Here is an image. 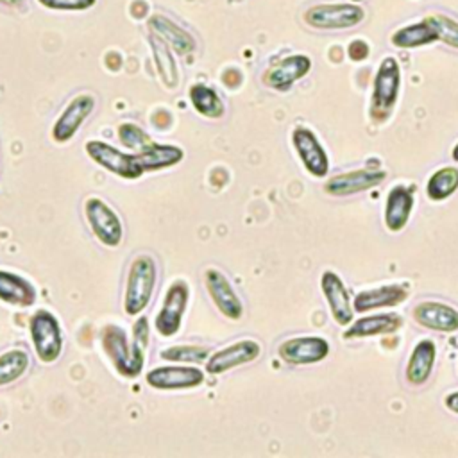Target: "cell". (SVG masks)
I'll use <instances>...</instances> for the list:
<instances>
[{
    "label": "cell",
    "instance_id": "obj_1",
    "mask_svg": "<svg viewBox=\"0 0 458 458\" xmlns=\"http://www.w3.org/2000/svg\"><path fill=\"white\" fill-rule=\"evenodd\" d=\"M132 329V340H129L125 331L114 324H107L100 333L104 352L113 361L118 374L125 377H136L143 370L145 351L148 344L147 317H140Z\"/></svg>",
    "mask_w": 458,
    "mask_h": 458
},
{
    "label": "cell",
    "instance_id": "obj_2",
    "mask_svg": "<svg viewBox=\"0 0 458 458\" xmlns=\"http://www.w3.org/2000/svg\"><path fill=\"white\" fill-rule=\"evenodd\" d=\"M157 281V267L152 256L140 254L132 259L123 292V311L131 317L143 313L152 299Z\"/></svg>",
    "mask_w": 458,
    "mask_h": 458
},
{
    "label": "cell",
    "instance_id": "obj_3",
    "mask_svg": "<svg viewBox=\"0 0 458 458\" xmlns=\"http://www.w3.org/2000/svg\"><path fill=\"white\" fill-rule=\"evenodd\" d=\"M32 347L43 363H54L63 352L61 324L48 310H38L29 322Z\"/></svg>",
    "mask_w": 458,
    "mask_h": 458
},
{
    "label": "cell",
    "instance_id": "obj_4",
    "mask_svg": "<svg viewBox=\"0 0 458 458\" xmlns=\"http://www.w3.org/2000/svg\"><path fill=\"white\" fill-rule=\"evenodd\" d=\"M401 89V68L394 57H385L376 72L372 84L370 116L377 122L388 118Z\"/></svg>",
    "mask_w": 458,
    "mask_h": 458
},
{
    "label": "cell",
    "instance_id": "obj_5",
    "mask_svg": "<svg viewBox=\"0 0 458 458\" xmlns=\"http://www.w3.org/2000/svg\"><path fill=\"white\" fill-rule=\"evenodd\" d=\"M84 215L86 220L97 236V240L106 247H118L123 236L122 220L116 211L106 204L98 197H89L84 202Z\"/></svg>",
    "mask_w": 458,
    "mask_h": 458
},
{
    "label": "cell",
    "instance_id": "obj_6",
    "mask_svg": "<svg viewBox=\"0 0 458 458\" xmlns=\"http://www.w3.org/2000/svg\"><path fill=\"white\" fill-rule=\"evenodd\" d=\"M188 297H190V288L186 281L177 279L168 286L163 304L154 318V329L161 336L170 338L179 333L182 324V315L188 306Z\"/></svg>",
    "mask_w": 458,
    "mask_h": 458
},
{
    "label": "cell",
    "instance_id": "obj_7",
    "mask_svg": "<svg viewBox=\"0 0 458 458\" xmlns=\"http://www.w3.org/2000/svg\"><path fill=\"white\" fill-rule=\"evenodd\" d=\"M302 18L313 29H349L363 21L365 11L358 4H317Z\"/></svg>",
    "mask_w": 458,
    "mask_h": 458
},
{
    "label": "cell",
    "instance_id": "obj_8",
    "mask_svg": "<svg viewBox=\"0 0 458 458\" xmlns=\"http://www.w3.org/2000/svg\"><path fill=\"white\" fill-rule=\"evenodd\" d=\"M86 154L98 163L102 168L122 179H138L143 175V168L140 165L138 154H127L120 148L104 143L100 140H91L86 143Z\"/></svg>",
    "mask_w": 458,
    "mask_h": 458
},
{
    "label": "cell",
    "instance_id": "obj_9",
    "mask_svg": "<svg viewBox=\"0 0 458 458\" xmlns=\"http://www.w3.org/2000/svg\"><path fill=\"white\" fill-rule=\"evenodd\" d=\"M145 381L156 390H186L204 383V372L188 365H165L147 372Z\"/></svg>",
    "mask_w": 458,
    "mask_h": 458
},
{
    "label": "cell",
    "instance_id": "obj_10",
    "mask_svg": "<svg viewBox=\"0 0 458 458\" xmlns=\"http://www.w3.org/2000/svg\"><path fill=\"white\" fill-rule=\"evenodd\" d=\"M261 352V347L256 340H238L233 342L211 356H208L206 361V372L218 376L222 372H227L231 369H236L240 365L254 361Z\"/></svg>",
    "mask_w": 458,
    "mask_h": 458
},
{
    "label": "cell",
    "instance_id": "obj_11",
    "mask_svg": "<svg viewBox=\"0 0 458 458\" xmlns=\"http://www.w3.org/2000/svg\"><path fill=\"white\" fill-rule=\"evenodd\" d=\"M95 109V98L88 93L73 97L68 106L61 111L57 116L54 127H52V138L55 143H66L70 141L79 127L84 123V120L91 114Z\"/></svg>",
    "mask_w": 458,
    "mask_h": 458
},
{
    "label": "cell",
    "instance_id": "obj_12",
    "mask_svg": "<svg viewBox=\"0 0 458 458\" xmlns=\"http://www.w3.org/2000/svg\"><path fill=\"white\" fill-rule=\"evenodd\" d=\"M204 279H206V288L209 292V297L218 308V311L229 320H240L243 315V304L238 293L234 292L233 284L225 277V274H222L216 268H208Z\"/></svg>",
    "mask_w": 458,
    "mask_h": 458
},
{
    "label": "cell",
    "instance_id": "obj_13",
    "mask_svg": "<svg viewBox=\"0 0 458 458\" xmlns=\"http://www.w3.org/2000/svg\"><path fill=\"white\" fill-rule=\"evenodd\" d=\"M277 354L290 365H310L322 361L329 354V344L320 336H297L284 340Z\"/></svg>",
    "mask_w": 458,
    "mask_h": 458
},
{
    "label": "cell",
    "instance_id": "obj_14",
    "mask_svg": "<svg viewBox=\"0 0 458 458\" xmlns=\"http://www.w3.org/2000/svg\"><path fill=\"white\" fill-rule=\"evenodd\" d=\"M292 143L297 150V156L301 157L304 168L315 175V177H324L329 170V159L320 145L318 138L310 131L308 127H295L292 132Z\"/></svg>",
    "mask_w": 458,
    "mask_h": 458
},
{
    "label": "cell",
    "instance_id": "obj_15",
    "mask_svg": "<svg viewBox=\"0 0 458 458\" xmlns=\"http://www.w3.org/2000/svg\"><path fill=\"white\" fill-rule=\"evenodd\" d=\"M311 68V59L304 54H293L288 57H283L274 66L267 70L263 75V82L277 91H286L292 88V84L299 79H302Z\"/></svg>",
    "mask_w": 458,
    "mask_h": 458
},
{
    "label": "cell",
    "instance_id": "obj_16",
    "mask_svg": "<svg viewBox=\"0 0 458 458\" xmlns=\"http://www.w3.org/2000/svg\"><path fill=\"white\" fill-rule=\"evenodd\" d=\"M385 179H386V172H383V170H367V168L351 170V172L331 177L326 182L324 190H326V193L336 195V197L352 195L358 191L370 190V188L381 184Z\"/></svg>",
    "mask_w": 458,
    "mask_h": 458
},
{
    "label": "cell",
    "instance_id": "obj_17",
    "mask_svg": "<svg viewBox=\"0 0 458 458\" xmlns=\"http://www.w3.org/2000/svg\"><path fill=\"white\" fill-rule=\"evenodd\" d=\"M320 288L331 310V315L338 326H347L352 320V308L347 288L340 276L333 270H326L320 277Z\"/></svg>",
    "mask_w": 458,
    "mask_h": 458
},
{
    "label": "cell",
    "instance_id": "obj_18",
    "mask_svg": "<svg viewBox=\"0 0 458 458\" xmlns=\"http://www.w3.org/2000/svg\"><path fill=\"white\" fill-rule=\"evenodd\" d=\"M413 318L422 327L444 333L458 331V310L437 301H424L413 308Z\"/></svg>",
    "mask_w": 458,
    "mask_h": 458
},
{
    "label": "cell",
    "instance_id": "obj_19",
    "mask_svg": "<svg viewBox=\"0 0 458 458\" xmlns=\"http://www.w3.org/2000/svg\"><path fill=\"white\" fill-rule=\"evenodd\" d=\"M36 297L38 292L29 279L9 270H0V301L18 308H29L36 302Z\"/></svg>",
    "mask_w": 458,
    "mask_h": 458
},
{
    "label": "cell",
    "instance_id": "obj_20",
    "mask_svg": "<svg viewBox=\"0 0 458 458\" xmlns=\"http://www.w3.org/2000/svg\"><path fill=\"white\" fill-rule=\"evenodd\" d=\"M148 27L154 34H157L161 39H165L168 43V47L181 55H186L190 52L195 50V39L193 36L184 30L182 27H179L175 21H172L170 18L163 16V14H154L148 20Z\"/></svg>",
    "mask_w": 458,
    "mask_h": 458
},
{
    "label": "cell",
    "instance_id": "obj_21",
    "mask_svg": "<svg viewBox=\"0 0 458 458\" xmlns=\"http://www.w3.org/2000/svg\"><path fill=\"white\" fill-rule=\"evenodd\" d=\"M413 208V191L406 186H394L388 191L386 204H385V224L392 233L401 231L411 213Z\"/></svg>",
    "mask_w": 458,
    "mask_h": 458
},
{
    "label": "cell",
    "instance_id": "obj_22",
    "mask_svg": "<svg viewBox=\"0 0 458 458\" xmlns=\"http://www.w3.org/2000/svg\"><path fill=\"white\" fill-rule=\"evenodd\" d=\"M435 356H437V347L433 344V340L424 338L420 340L406 363V381L413 386L424 385L433 370V363H435Z\"/></svg>",
    "mask_w": 458,
    "mask_h": 458
},
{
    "label": "cell",
    "instance_id": "obj_23",
    "mask_svg": "<svg viewBox=\"0 0 458 458\" xmlns=\"http://www.w3.org/2000/svg\"><path fill=\"white\" fill-rule=\"evenodd\" d=\"M408 292L404 286L399 284H388V286H377L370 290H363L356 293L354 297V310L363 313L369 310L376 308H385V306H395L406 299Z\"/></svg>",
    "mask_w": 458,
    "mask_h": 458
},
{
    "label": "cell",
    "instance_id": "obj_24",
    "mask_svg": "<svg viewBox=\"0 0 458 458\" xmlns=\"http://www.w3.org/2000/svg\"><path fill=\"white\" fill-rule=\"evenodd\" d=\"M403 326V318L397 313H379L358 318L345 333V338H363L374 335L394 333Z\"/></svg>",
    "mask_w": 458,
    "mask_h": 458
},
{
    "label": "cell",
    "instance_id": "obj_25",
    "mask_svg": "<svg viewBox=\"0 0 458 458\" xmlns=\"http://www.w3.org/2000/svg\"><path fill=\"white\" fill-rule=\"evenodd\" d=\"M182 156H184L182 148L175 145H159L154 141L148 147H145L141 152H138V159L143 172H156L161 168L174 166L182 161Z\"/></svg>",
    "mask_w": 458,
    "mask_h": 458
},
{
    "label": "cell",
    "instance_id": "obj_26",
    "mask_svg": "<svg viewBox=\"0 0 458 458\" xmlns=\"http://www.w3.org/2000/svg\"><path fill=\"white\" fill-rule=\"evenodd\" d=\"M150 48H152L154 63L163 84L166 88H175L179 82V72H177V63L172 54V48L165 39H161L154 32H150Z\"/></svg>",
    "mask_w": 458,
    "mask_h": 458
},
{
    "label": "cell",
    "instance_id": "obj_27",
    "mask_svg": "<svg viewBox=\"0 0 458 458\" xmlns=\"http://www.w3.org/2000/svg\"><path fill=\"white\" fill-rule=\"evenodd\" d=\"M437 32L435 29L428 23V20L424 18L422 21H417V23H410V25H404L401 29H397L390 41L394 47H399V48H415V47H424V45H429L433 41H437Z\"/></svg>",
    "mask_w": 458,
    "mask_h": 458
},
{
    "label": "cell",
    "instance_id": "obj_28",
    "mask_svg": "<svg viewBox=\"0 0 458 458\" xmlns=\"http://www.w3.org/2000/svg\"><path fill=\"white\" fill-rule=\"evenodd\" d=\"M188 97L199 114L208 118H220L224 114V104L213 88L206 84H193L188 89Z\"/></svg>",
    "mask_w": 458,
    "mask_h": 458
},
{
    "label": "cell",
    "instance_id": "obj_29",
    "mask_svg": "<svg viewBox=\"0 0 458 458\" xmlns=\"http://www.w3.org/2000/svg\"><path fill=\"white\" fill-rule=\"evenodd\" d=\"M30 367V358L25 349H9L0 354V386L18 381Z\"/></svg>",
    "mask_w": 458,
    "mask_h": 458
},
{
    "label": "cell",
    "instance_id": "obj_30",
    "mask_svg": "<svg viewBox=\"0 0 458 458\" xmlns=\"http://www.w3.org/2000/svg\"><path fill=\"white\" fill-rule=\"evenodd\" d=\"M458 190V168L444 166L437 170L426 184V195L431 200H444Z\"/></svg>",
    "mask_w": 458,
    "mask_h": 458
},
{
    "label": "cell",
    "instance_id": "obj_31",
    "mask_svg": "<svg viewBox=\"0 0 458 458\" xmlns=\"http://www.w3.org/2000/svg\"><path fill=\"white\" fill-rule=\"evenodd\" d=\"M208 356H209V349L206 345H193V344L172 345L161 351L163 360L177 361V363H200Z\"/></svg>",
    "mask_w": 458,
    "mask_h": 458
},
{
    "label": "cell",
    "instance_id": "obj_32",
    "mask_svg": "<svg viewBox=\"0 0 458 458\" xmlns=\"http://www.w3.org/2000/svg\"><path fill=\"white\" fill-rule=\"evenodd\" d=\"M426 20L435 29L437 38L440 41H444L445 45H449L453 48H458V21L456 20H453L445 14H440V13L429 14V16H426Z\"/></svg>",
    "mask_w": 458,
    "mask_h": 458
},
{
    "label": "cell",
    "instance_id": "obj_33",
    "mask_svg": "<svg viewBox=\"0 0 458 458\" xmlns=\"http://www.w3.org/2000/svg\"><path fill=\"white\" fill-rule=\"evenodd\" d=\"M118 138H120V141H122L123 147L134 150L136 154L141 152L145 147H148V145L152 143V140L148 138V134H147L140 125L131 123V122L122 123V125L118 127Z\"/></svg>",
    "mask_w": 458,
    "mask_h": 458
},
{
    "label": "cell",
    "instance_id": "obj_34",
    "mask_svg": "<svg viewBox=\"0 0 458 458\" xmlns=\"http://www.w3.org/2000/svg\"><path fill=\"white\" fill-rule=\"evenodd\" d=\"M38 2L55 11H86L97 4V0H38Z\"/></svg>",
    "mask_w": 458,
    "mask_h": 458
},
{
    "label": "cell",
    "instance_id": "obj_35",
    "mask_svg": "<svg viewBox=\"0 0 458 458\" xmlns=\"http://www.w3.org/2000/svg\"><path fill=\"white\" fill-rule=\"evenodd\" d=\"M370 48L369 45L363 41V39H354L349 43V48H347V55L352 59V61H363L367 55H369Z\"/></svg>",
    "mask_w": 458,
    "mask_h": 458
},
{
    "label": "cell",
    "instance_id": "obj_36",
    "mask_svg": "<svg viewBox=\"0 0 458 458\" xmlns=\"http://www.w3.org/2000/svg\"><path fill=\"white\" fill-rule=\"evenodd\" d=\"M445 406H447L453 413H458V392L447 394V397H445Z\"/></svg>",
    "mask_w": 458,
    "mask_h": 458
},
{
    "label": "cell",
    "instance_id": "obj_37",
    "mask_svg": "<svg viewBox=\"0 0 458 458\" xmlns=\"http://www.w3.org/2000/svg\"><path fill=\"white\" fill-rule=\"evenodd\" d=\"M20 2L21 0H0V4L7 5V7H16V5H20Z\"/></svg>",
    "mask_w": 458,
    "mask_h": 458
},
{
    "label": "cell",
    "instance_id": "obj_38",
    "mask_svg": "<svg viewBox=\"0 0 458 458\" xmlns=\"http://www.w3.org/2000/svg\"><path fill=\"white\" fill-rule=\"evenodd\" d=\"M451 156H453V159L454 161H458V143L454 145V148H453V152H451Z\"/></svg>",
    "mask_w": 458,
    "mask_h": 458
},
{
    "label": "cell",
    "instance_id": "obj_39",
    "mask_svg": "<svg viewBox=\"0 0 458 458\" xmlns=\"http://www.w3.org/2000/svg\"><path fill=\"white\" fill-rule=\"evenodd\" d=\"M352 2H358V0H352Z\"/></svg>",
    "mask_w": 458,
    "mask_h": 458
}]
</instances>
